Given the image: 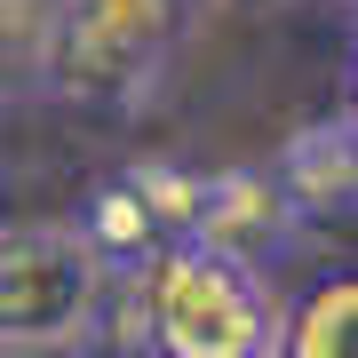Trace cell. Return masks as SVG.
Wrapping results in <instances>:
<instances>
[{"label":"cell","instance_id":"1","mask_svg":"<svg viewBox=\"0 0 358 358\" xmlns=\"http://www.w3.org/2000/svg\"><path fill=\"white\" fill-rule=\"evenodd\" d=\"M112 310L128 358H279L287 343V303L271 271L199 239H176L128 271Z\"/></svg>","mask_w":358,"mask_h":358},{"label":"cell","instance_id":"2","mask_svg":"<svg viewBox=\"0 0 358 358\" xmlns=\"http://www.w3.org/2000/svg\"><path fill=\"white\" fill-rule=\"evenodd\" d=\"M192 0H56L32 64L40 88L80 112H136L176 56Z\"/></svg>","mask_w":358,"mask_h":358},{"label":"cell","instance_id":"3","mask_svg":"<svg viewBox=\"0 0 358 358\" xmlns=\"http://www.w3.org/2000/svg\"><path fill=\"white\" fill-rule=\"evenodd\" d=\"M112 263L88 247L72 215L0 223V350L48 358L80 350L112 310Z\"/></svg>","mask_w":358,"mask_h":358},{"label":"cell","instance_id":"4","mask_svg":"<svg viewBox=\"0 0 358 358\" xmlns=\"http://www.w3.org/2000/svg\"><path fill=\"white\" fill-rule=\"evenodd\" d=\"M199 247H223V255L271 271L303 239V207L287 199L279 167H215L207 176V207H199Z\"/></svg>","mask_w":358,"mask_h":358},{"label":"cell","instance_id":"5","mask_svg":"<svg viewBox=\"0 0 358 358\" xmlns=\"http://www.w3.org/2000/svg\"><path fill=\"white\" fill-rule=\"evenodd\" d=\"M271 167H279L287 199L303 207V223L358 215V120L350 112H327V120H310V128H294Z\"/></svg>","mask_w":358,"mask_h":358},{"label":"cell","instance_id":"6","mask_svg":"<svg viewBox=\"0 0 358 358\" xmlns=\"http://www.w3.org/2000/svg\"><path fill=\"white\" fill-rule=\"evenodd\" d=\"M72 223L88 231V247L112 263V279H128V271H143L159 247H176V239H167V223L152 215V199L136 192V176H128V167H120V176H103L96 192L80 199V215H72Z\"/></svg>","mask_w":358,"mask_h":358},{"label":"cell","instance_id":"7","mask_svg":"<svg viewBox=\"0 0 358 358\" xmlns=\"http://www.w3.org/2000/svg\"><path fill=\"white\" fill-rule=\"evenodd\" d=\"M279 358H358V271H334L287 303Z\"/></svg>","mask_w":358,"mask_h":358},{"label":"cell","instance_id":"8","mask_svg":"<svg viewBox=\"0 0 358 358\" xmlns=\"http://www.w3.org/2000/svg\"><path fill=\"white\" fill-rule=\"evenodd\" d=\"M343 112L358 120V40H350V72H343Z\"/></svg>","mask_w":358,"mask_h":358},{"label":"cell","instance_id":"9","mask_svg":"<svg viewBox=\"0 0 358 358\" xmlns=\"http://www.w3.org/2000/svg\"><path fill=\"white\" fill-rule=\"evenodd\" d=\"M350 8H358V0H350Z\"/></svg>","mask_w":358,"mask_h":358}]
</instances>
